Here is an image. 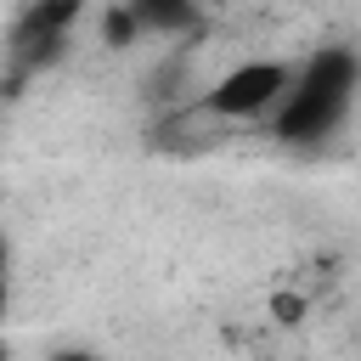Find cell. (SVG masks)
<instances>
[{"label": "cell", "mask_w": 361, "mask_h": 361, "mask_svg": "<svg viewBox=\"0 0 361 361\" xmlns=\"http://www.w3.org/2000/svg\"><path fill=\"white\" fill-rule=\"evenodd\" d=\"M350 85H355V56H350V51H322V56L305 68V79H293V90L282 96V118H276V130H282L288 141H299V135H322V130L344 113Z\"/></svg>", "instance_id": "obj_1"}, {"label": "cell", "mask_w": 361, "mask_h": 361, "mask_svg": "<svg viewBox=\"0 0 361 361\" xmlns=\"http://www.w3.org/2000/svg\"><path fill=\"white\" fill-rule=\"evenodd\" d=\"M288 90H293L288 62H243V68H231L226 79H214V90L203 96V107L220 113V118H254V113L276 107Z\"/></svg>", "instance_id": "obj_2"}, {"label": "cell", "mask_w": 361, "mask_h": 361, "mask_svg": "<svg viewBox=\"0 0 361 361\" xmlns=\"http://www.w3.org/2000/svg\"><path fill=\"white\" fill-rule=\"evenodd\" d=\"M271 310H276V322H299V299H276Z\"/></svg>", "instance_id": "obj_3"}, {"label": "cell", "mask_w": 361, "mask_h": 361, "mask_svg": "<svg viewBox=\"0 0 361 361\" xmlns=\"http://www.w3.org/2000/svg\"><path fill=\"white\" fill-rule=\"evenodd\" d=\"M0 316H6V237H0Z\"/></svg>", "instance_id": "obj_4"}, {"label": "cell", "mask_w": 361, "mask_h": 361, "mask_svg": "<svg viewBox=\"0 0 361 361\" xmlns=\"http://www.w3.org/2000/svg\"><path fill=\"white\" fill-rule=\"evenodd\" d=\"M56 361H90V355H56Z\"/></svg>", "instance_id": "obj_5"}]
</instances>
